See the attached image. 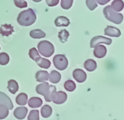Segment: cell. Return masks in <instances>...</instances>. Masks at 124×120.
<instances>
[{"label":"cell","mask_w":124,"mask_h":120,"mask_svg":"<svg viewBox=\"0 0 124 120\" xmlns=\"http://www.w3.org/2000/svg\"><path fill=\"white\" fill-rule=\"evenodd\" d=\"M61 74L57 71L53 70L49 75L50 81L52 83H57L61 80Z\"/></svg>","instance_id":"cell-23"},{"label":"cell","mask_w":124,"mask_h":120,"mask_svg":"<svg viewBox=\"0 0 124 120\" xmlns=\"http://www.w3.org/2000/svg\"><path fill=\"white\" fill-rule=\"evenodd\" d=\"M9 114V109L4 105H0V120L6 118Z\"/></svg>","instance_id":"cell-28"},{"label":"cell","mask_w":124,"mask_h":120,"mask_svg":"<svg viewBox=\"0 0 124 120\" xmlns=\"http://www.w3.org/2000/svg\"><path fill=\"white\" fill-rule=\"evenodd\" d=\"M28 120H39V111L37 110H32L29 114Z\"/></svg>","instance_id":"cell-29"},{"label":"cell","mask_w":124,"mask_h":120,"mask_svg":"<svg viewBox=\"0 0 124 120\" xmlns=\"http://www.w3.org/2000/svg\"><path fill=\"white\" fill-rule=\"evenodd\" d=\"M60 0H46V3L50 7L56 6L59 3Z\"/></svg>","instance_id":"cell-34"},{"label":"cell","mask_w":124,"mask_h":120,"mask_svg":"<svg viewBox=\"0 0 124 120\" xmlns=\"http://www.w3.org/2000/svg\"><path fill=\"white\" fill-rule=\"evenodd\" d=\"M37 16L32 9L24 10L19 14L17 21L21 26H29L32 25L36 21Z\"/></svg>","instance_id":"cell-1"},{"label":"cell","mask_w":124,"mask_h":120,"mask_svg":"<svg viewBox=\"0 0 124 120\" xmlns=\"http://www.w3.org/2000/svg\"><path fill=\"white\" fill-rule=\"evenodd\" d=\"M0 50H1V47H0Z\"/></svg>","instance_id":"cell-37"},{"label":"cell","mask_w":124,"mask_h":120,"mask_svg":"<svg viewBox=\"0 0 124 120\" xmlns=\"http://www.w3.org/2000/svg\"><path fill=\"white\" fill-rule=\"evenodd\" d=\"M104 34L105 35H107V36L118 37L121 35V32L117 27L108 26L105 29Z\"/></svg>","instance_id":"cell-10"},{"label":"cell","mask_w":124,"mask_h":120,"mask_svg":"<svg viewBox=\"0 0 124 120\" xmlns=\"http://www.w3.org/2000/svg\"><path fill=\"white\" fill-rule=\"evenodd\" d=\"M27 108L23 106V107H18L14 111V116H15L16 118L18 120H23L25 118L27 114Z\"/></svg>","instance_id":"cell-12"},{"label":"cell","mask_w":124,"mask_h":120,"mask_svg":"<svg viewBox=\"0 0 124 120\" xmlns=\"http://www.w3.org/2000/svg\"><path fill=\"white\" fill-rule=\"evenodd\" d=\"M9 62V56L5 52L0 54V65H6Z\"/></svg>","instance_id":"cell-27"},{"label":"cell","mask_w":124,"mask_h":120,"mask_svg":"<svg viewBox=\"0 0 124 120\" xmlns=\"http://www.w3.org/2000/svg\"><path fill=\"white\" fill-rule=\"evenodd\" d=\"M124 2L122 0H114L111 4V8L114 11L120 12L124 9Z\"/></svg>","instance_id":"cell-19"},{"label":"cell","mask_w":124,"mask_h":120,"mask_svg":"<svg viewBox=\"0 0 124 120\" xmlns=\"http://www.w3.org/2000/svg\"><path fill=\"white\" fill-rule=\"evenodd\" d=\"M112 41L111 39L105 37L104 36H101V35H97V36L94 37L91 40L90 47L91 48H94L98 44H101V43L106 44L107 45H110L112 44Z\"/></svg>","instance_id":"cell-6"},{"label":"cell","mask_w":124,"mask_h":120,"mask_svg":"<svg viewBox=\"0 0 124 120\" xmlns=\"http://www.w3.org/2000/svg\"><path fill=\"white\" fill-rule=\"evenodd\" d=\"M56 91V87L54 85H50L48 82H44L36 86V92L39 95H43L46 102H48L52 101V96Z\"/></svg>","instance_id":"cell-2"},{"label":"cell","mask_w":124,"mask_h":120,"mask_svg":"<svg viewBox=\"0 0 124 120\" xmlns=\"http://www.w3.org/2000/svg\"><path fill=\"white\" fill-rule=\"evenodd\" d=\"M73 76L78 83H83L86 81L87 78V75L86 72L80 69H75L73 73Z\"/></svg>","instance_id":"cell-8"},{"label":"cell","mask_w":124,"mask_h":120,"mask_svg":"<svg viewBox=\"0 0 124 120\" xmlns=\"http://www.w3.org/2000/svg\"><path fill=\"white\" fill-rule=\"evenodd\" d=\"M52 101L55 104L60 105L65 103L67 100V95L64 92H55L52 96Z\"/></svg>","instance_id":"cell-7"},{"label":"cell","mask_w":124,"mask_h":120,"mask_svg":"<svg viewBox=\"0 0 124 120\" xmlns=\"http://www.w3.org/2000/svg\"><path fill=\"white\" fill-rule=\"evenodd\" d=\"M70 21L69 19L63 16H58L55 20V24L57 27H61V26L67 27L70 25Z\"/></svg>","instance_id":"cell-14"},{"label":"cell","mask_w":124,"mask_h":120,"mask_svg":"<svg viewBox=\"0 0 124 120\" xmlns=\"http://www.w3.org/2000/svg\"><path fill=\"white\" fill-rule=\"evenodd\" d=\"M73 0H62L61 6L64 9H69L73 5Z\"/></svg>","instance_id":"cell-30"},{"label":"cell","mask_w":124,"mask_h":120,"mask_svg":"<svg viewBox=\"0 0 124 120\" xmlns=\"http://www.w3.org/2000/svg\"><path fill=\"white\" fill-rule=\"evenodd\" d=\"M14 32V27L11 24H3L0 27V34L3 36H9Z\"/></svg>","instance_id":"cell-13"},{"label":"cell","mask_w":124,"mask_h":120,"mask_svg":"<svg viewBox=\"0 0 124 120\" xmlns=\"http://www.w3.org/2000/svg\"><path fill=\"white\" fill-rule=\"evenodd\" d=\"M76 85L75 82L73 80H71L66 81L65 83H64L65 89L68 92H73L76 89Z\"/></svg>","instance_id":"cell-26"},{"label":"cell","mask_w":124,"mask_h":120,"mask_svg":"<svg viewBox=\"0 0 124 120\" xmlns=\"http://www.w3.org/2000/svg\"><path fill=\"white\" fill-rule=\"evenodd\" d=\"M69 36V33L66 29L62 30L58 33V38H59L61 43H66Z\"/></svg>","instance_id":"cell-25"},{"label":"cell","mask_w":124,"mask_h":120,"mask_svg":"<svg viewBox=\"0 0 124 120\" xmlns=\"http://www.w3.org/2000/svg\"><path fill=\"white\" fill-rule=\"evenodd\" d=\"M84 67L85 69L89 72H93L97 68V63L93 59H87L85 61L84 64Z\"/></svg>","instance_id":"cell-16"},{"label":"cell","mask_w":124,"mask_h":120,"mask_svg":"<svg viewBox=\"0 0 124 120\" xmlns=\"http://www.w3.org/2000/svg\"><path fill=\"white\" fill-rule=\"evenodd\" d=\"M30 36L33 39L44 38L46 36V34L40 29L32 30L29 33Z\"/></svg>","instance_id":"cell-21"},{"label":"cell","mask_w":124,"mask_h":120,"mask_svg":"<svg viewBox=\"0 0 124 120\" xmlns=\"http://www.w3.org/2000/svg\"><path fill=\"white\" fill-rule=\"evenodd\" d=\"M53 62L55 67L59 70H64L67 68L68 61L65 55L62 54L56 55L53 59Z\"/></svg>","instance_id":"cell-5"},{"label":"cell","mask_w":124,"mask_h":120,"mask_svg":"<svg viewBox=\"0 0 124 120\" xmlns=\"http://www.w3.org/2000/svg\"><path fill=\"white\" fill-rule=\"evenodd\" d=\"M8 89L10 93L12 94H15L19 90V85L17 82L14 80H10L8 81Z\"/></svg>","instance_id":"cell-20"},{"label":"cell","mask_w":124,"mask_h":120,"mask_svg":"<svg viewBox=\"0 0 124 120\" xmlns=\"http://www.w3.org/2000/svg\"><path fill=\"white\" fill-rule=\"evenodd\" d=\"M16 6L19 8H24L27 6V3L25 0H14Z\"/></svg>","instance_id":"cell-33"},{"label":"cell","mask_w":124,"mask_h":120,"mask_svg":"<svg viewBox=\"0 0 124 120\" xmlns=\"http://www.w3.org/2000/svg\"><path fill=\"white\" fill-rule=\"evenodd\" d=\"M35 78L39 82H44L47 81L49 78V74L46 71L40 70L35 74Z\"/></svg>","instance_id":"cell-15"},{"label":"cell","mask_w":124,"mask_h":120,"mask_svg":"<svg viewBox=\"0 0 124 120\" xmlns=\"http://www.w3.org/2000/svg\"><path fill=\"white\" fill-rule=\"evenodd\" d=\"M29 55L30 57L34 60H35V59L38 58L40 56L39 54L38 51L36 49V48H32L29 50Z\"/></svg>","instance_id":"cell-32"},{"label":"cell","mask_w":124,"mask_h":120,"mask_svg":"<svg viewBox=\"0 0 124 120\" xmlns=\"http://www.w3.org/2000/svg\"><path fill=\"white\" fill-rule=\"evenodd\" d=\"M52 114V108L49 105H45L41 108V114L42 117L46 118L50 117Z\"/></svg>","instance_id":"cell-24"},{"label":"cell","mask_w":124,"mask_h":120,"mask_svg":"<svg viewBox=\"0 0 124 120\" xmlns=\"http://www.w3.org/2000/svg\"><path fill=\"white\" fill-rule=\"evenodd\" d=\"M16 102L17 105L21 106L25 105L27 103V95L24 93H20L16 98Z\"/></svg>","instance_id":"cell-22"},{"label":"cell","mask_w":124,"mask_h":120,"mask_svg":"<svg viewBox=\"0 0 124 120\" xmlns=\"http://www.w3.org/2000/svg\"><path fill=\"white\" fill-rule=\"evenodd\" d=\"M37 48L41 55L45 57H50L55 52L54 45L47 41H40L38 44Z\"/></svg>","instance_id":"cell-4"},{"label":"cell","mask_w":124,"mask_h":120,"mask_svg":"<svg viewBox=\"0 0 124 120\" xmlns=\"http://www.w3.org/2000/svg\"><path fill=\"white\" fill-rule=\"evenodd\" d=\"M32 1L34 2H35V3H39V2H40L42 0H32Z\"/></svg>","instance_id":"cell-36"},{"label":"cell","mask_w":124,"mask_h":120,"mask_svg":"<svg viewBox=\"0 0 124 120\" xmlns=\"http://www.w3.org/2000/svg\"><path fill=\"white\" fill-rule=\"evenodd\" d=\"M94 55L96 58L101 59L104 57L107 54V49L102 45H97L94 47Z\"/></svg>","instance_id":"cell-11"},{"label":"cell","mask_w":124,"mask_h":120,"mask_svg":"<svg viewBox=\"0 0 124 120\" xmlns=\"http://www.w3.org/2000/svg\"><path fill=\"white\" fill-rule=\"evenodd\" d=\"M86 4L89 10L93 11L97 7V4L96 0H86Z\"/></svg>","instance_id":"cell-31"},{"label":"cell","mask_w":124,"mask_h":120,"mask_svg":"<svg viewBox=\"0 0 124 120\" xmlns=\"http://www.w3.org/2000/svg\"><path fill=\"white\" fill-rule=\"evenodd\" d=\"M110 1V0H96V1H97V3L100 5H104V4L108 3Z\"/></svg>","instance_id":"cell-35"},{"label":"cell","mask_w":124,"mask_h":120,"mask_svg":"<svg viewBox=\"0 0 124 120\" xmlns=\"http://www.w3.org/2000/svg\"><path fill=\"white\" fill-rule=\"evenodd\" d=\"M35 62H37V65L41 68H44V69H48L51 65V62H50L49 60L46 59L42 58L40 56H39L38 58L35 59Z\"/></svg>","instance_id":"cell-17"},{"label":"cell","mask_w":124,"mask_h":120,"mask_svg":"<svg viewBox=\"0 0 124 120\" xmlns=\"http://www.w3.org/2000/svg\"><path fill=\"white\" fill-rule=\"evenodd\" d=\"M103 13L104 14L105 17L112 23H115L116 24H120L123 21L124 16L122 14L115 12L112 9L110 6H107L104 8L103 10Z\"/></svg>","instance_id":"cell-3"},{"label":"cell","mask_w":124,"mask_h":120,"mask_svg":"<svg viewBox=\"0 0 124 120\" xmlns=\"http://www.w3.org/2000/svg\"><path fill=\"white\" fill-rule=\"evenodd\" d=\"M0 105L7 106L9 110H13L14 107L10 98L6 94L1 92H0Z\"/></svg>","instance_id":"cell-9"},{"label":"cell","mask_w":124,"mask_h":120,"mask_svg":"<svg viewBox=\"0 0 124 120\" xmlns=\"http://www.w3.org/2000/svg\"><path fill=\"white\" fill-rule=\"evenodd\" d=\"M42 103L43 102L42 99L38 97L31 98L28 102L29 106L31 108H34L40 107V106H42Z\"/></svg>","instance_id":"cell-18"}]
</instances>
